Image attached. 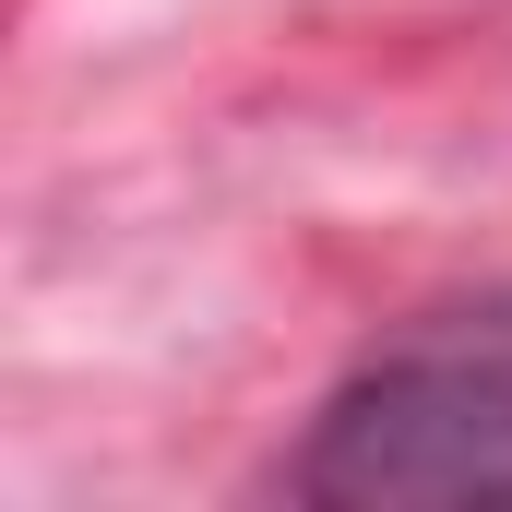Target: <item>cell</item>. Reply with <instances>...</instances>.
<instances>
[{
  "label": "cell",
  "mask_w": 512,
  "mask_h": 512,
  "mask_svg": "<svg viewBox=\"0 0 512 512\" xmlns=\"http://www.w3.org/2000/svg\"><path fill=\"white\" fill-rule=\"evenodd\" d=\"M286 477L334 512H512V286L393 322L322 393Z\"/></svg>",
  "instance_id": "cell-1"
}]
</instances>
